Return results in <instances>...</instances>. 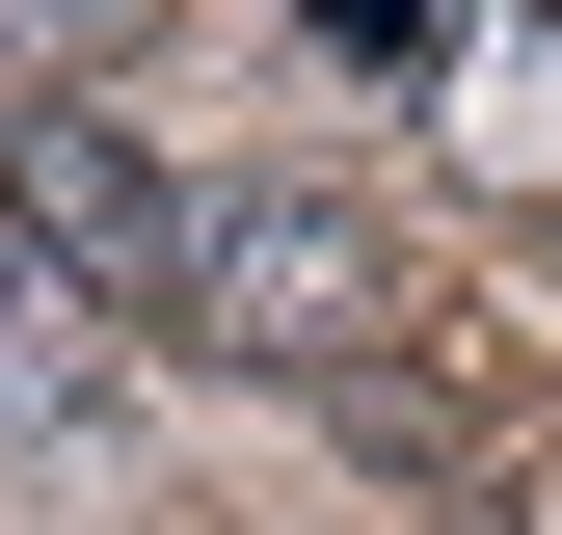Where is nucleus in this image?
I'll return each mask as SVG.
<instances>
[{
	"label": "nucleus",
	"mask_w": 562,
	"mask_h": 535,
	"mask_svg": "<svg viewBox=\"0 0 562 535\" xmlns=\"http://www.w3.org/2000/svg\"><path fill=\"white\" fill-rule=\"evenodd\" d=\"M188 215H215V187H188L134 107H0V241H27L81 321H188Z\"/></svg>",
	"instance_id": "2"
},
{
	"label": "nucleus",
	"mask_w": 562,
	"mask_h": 535,
	"mask_svg": "<svg viewBox=\"0 0 562 535\" xmlns=\"http://www.w3.org/2000/svg\"><path fill=\"white\" fill-rule=\"evenodd\" d=\"M429 107H456V161H482V187H536V215H562V0L429 27Z\"/></svg>",
	"instance_id": "4"
},
{
	"label": "nucleus",
	"mask_w": 562,
	"mask_h": 535,
	"mask_svg": "<svg viewBox=\"0 0 562 535\" xmlns=\"http://www.w3.org/2000/svg\"><path fill=\"white\" fill-rule=\"evenodd\" d=\"M108 455H134V375H108V321L54 295L27 241H0V482H54V509H81Z\"/></svg>",
	"instance_id": "3"
},
{
	"label": "nucleus",
	"mask_w": 562,
	"mask_h": 535,
	"mask_svg": "<svg viewBox=\"0 0 562 535\" xmlns=\"http://www.w3.org/2000/svg\"><path fill=\"white\" fill-rule=\"evenodd\" d=\"M402 321H429V295H402V241L348 215V187H215V215H188V349H241V375H322V401H348Z\"/></svg>",
	"instance_id": "1"
}]
</instances>
